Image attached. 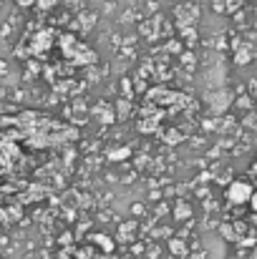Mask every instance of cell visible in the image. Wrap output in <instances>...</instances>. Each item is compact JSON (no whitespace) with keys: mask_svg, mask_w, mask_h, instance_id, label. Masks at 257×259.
<instances>
[{"mask_svg":"<svg viewBox=\"0 0 257 259\" xmlns=\"http://www.w3.org/2000/svg\"><path fill=\"white\" fill-rule=\"evenodd\" d=\"M20 5H30V3H35V0H18Z\"/></svg>","mask_w":257,"mask_h":259,"instance_id":"cell-3","label":"cell"},{"mask_svg":"<svg viewBox=\"0 0 257 259\" xmlns=\"http://www.w3.org/2000/svg\"><path fill=\"white\" fill-rule=\"evenodd\" d=\"M250 204H252V209L257 211V189H252V196H250Z\"/></svg>","mask_w":257,"mask_h":259,"instance_id":"cell-2","label":"cell"},{"mask_svg":"<svg viewBox=\"0 0 257 259\" xmlns=\"http://www.w3.org/2000/svg\"><path fill=\"white\" fill-rule=\"evenodd\" d=\"M250 196H252V186L247 181H232L227 189V199L232 204H245V201H250Z\"/></svg>","mask_w":257,"mask_h":259,"instance_id":"cell-1","label":"cell"}]
</instances>
